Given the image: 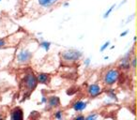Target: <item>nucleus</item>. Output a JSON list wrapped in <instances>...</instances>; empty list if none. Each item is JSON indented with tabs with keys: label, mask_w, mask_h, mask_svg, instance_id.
Here are the masks:
<instances>
[{
	"label": "nucleus",
	"mask_w": 137,
	"mask_h": 120,
	"mask_svg": "<svg viewBox=\"0 0 137 120\" xmlns=\"http://www.w3.org/2000/svg\"><path fill=\"white\" fill-rule=\"evenodd\" d=\"M61 58L63 61L68 63H73V62H77L80 58L83 56V53L80 52L79 50H74V49H71V50H67L65 52L61 53Z\"/></svg>",
	"instance_id": "nucleus-1"
},
{
	"label": "nucleus",
	"mask_w": 137,
	"mask_h": 120,
	"mask_svg": "<svg viewBox=\"0 0 137 120\" xmlns=\"http://www.w3.org/2000/svg\"><path fill=\"white\" fill-rule=\"evenodd\" d=\"M119 78V71L116 68H110L104 73L103 83L106 85H113L118 82Z\"/></svg>",
	"instance_id": "nucleus-2"
},
{
	"label": "nucleus",
	"mask_w": 137,
	"mask_h": 120,
	"mask_svg": "<svg viewBox=\"0 0 137 120\" xmlns=\"http://www.w3.org/2000/svg\"><path fill=\"white\" fill-rule=\"evenodd\" d=\"M24 85H25V87L27 88L29 92H32L38 85V80H37V76L33 73V71H30L26 73V75L24 78Z\"/></svg>",
	"instance_id": "nucleus-3"
},
{
	"label": "nucleus",
	"mask_w": 137,
	"mask_h": 120,
	"mask_svg": "<svg viewBox=\"0 0 137 120\" xmlns=\"http://www.w3.org/2000/svg\"><path fill=\"white\" fill-rule=\"evenodd\" d=\"M33 53L28 49H22L21 51L17 53L16 55V61L19 64H26L30 61L32 58Z\"/></svg>",
	"instance_id": "nucleus-4"
},
{
	"label": "nucleus",
	"mask_w": 137,
	"mask_h": 120,
	"mask_svg": "<svg viewBox=\"0 0 137 120\" xmlns=\"http://www.w3.org/2000/svg\"><path fill=\"white\" fill-rule=\"evenodd\" d=\"M102 92V89L101 85L98 84H92L89 85L87 87V94L90 98H96L99 95H101Z\"/></svg>",
	"instance_id": "nucleus-5"
},
{
	"label": "nucleus",
	"mask_w": 137,
	"mask_h": 120,
	"mask_svg": "<svg viewBox=\"0 0 137 120\" xmlns=\"http://www.w3.org/2000/svg\"><path fill=\"white\" fill-rule=\"evenodd\" d=\"M11 118L12 120H22L24 118V112L20 107H16L12 110L11 114Z\"/></svg>",
	"instance_id": "nucleus-6"
},
{
	"label": "nucleus",
	"mask_w": 137,
	"mask_h": 120,
	"mask_svg": "<svg viewBox=\"0 0 137 120\" xmlns=\"http://www.w3.org/2000/svg\"><path fill=\"white\" fill-rule=\"evenodd\" d=\"M71 107H72V109L75 112H82V111H84L87 107V102L83 101H76L75 102L72 103Z\"/></svg>",
	"instance_id": "nucleus-7"
},
{
	"label": "nucleus",
	"mask_w": 137,
	"mask_h": 120,
	"mask_svg": "<svg viewBox=\"0 0 137 120\" xmlns=\"http://www.w3.org/2000/svg\"><path fill=\"white\" fill-rule=\"evenodd\" d=\"M60 106V98L57 96H52L48 98V110L52 108H57Z\"/></svg>",
	"instance_id": "nucleus-8"
},
{
	"label": "nucleus",
	"mask_w": 137,
	"mask_h": 120,
	"mask_svg": "<svg viewBox=\"0 0 137 120\" xmlns=\"http://www.w3.org/2000/svg\"><path fill=\"white\" fill-rule=\"evenodd\" d=\"M37 80H38V84L48 85L51 81V76L48 73H38L37 75Z\"/></svg>",
	"instance_id": "nucleus-9"
},
{
	"label": "nucleus",
	"mask_w": 137,
	"mask_h": 120,
	"mask_svg": "<svg viewBox=\"0 0 137 120\" xmlns=\"http://www.w3.org/2000/svg\"><path fill=\"white\" fill-rule=\"evenodd\" d=\"M59 0H38V4L43 8H49L54 4L57 3Z\"/></svg>",
	"instance_id": "nucleus-10"
},
{
	"label": "nucleus",
	"mask_w": 137,
	"mask_h": 120,
	"mask_svg": "<svg viewBox=\"0 0 137 120\" xmlns=\"http://www.w3.org/2000/svg\"><path fill=\"white\" fill-rule=\"evenodd\" d=\"M40 47L43 48V49L45 50V52H49L50 47H51V42L47 41H41V42H40Z\"/></svg>",
	"instance_id": "nucleus-11"
},
{
	"label": "nucleus",
	"mask_w": 137,
	"mask_h": 120,
	"mask_svg": "<svg viewBox=\"0 0 137 120\" xmlns=\"http://www.w3.org/2000/svg\"><path fill=\"white\" fill-rule=\"evenodd\" d=\"M105 93H106L107 95L109 96L111 98H114V99H116V96H115V90L114 89H108L105 91Z\"/></svg>",
	"instance_id": "nucleus-12"
},
{
	"label": "nucleus",
	"mask_w": 137,
	"mask_h": 120,
	"mask_svg": "<svg viewBox=\"0 0 137 120\" xmlns=\"http://www.w3.org/2000/svg\"><path fill=\"white\" fill-rule=\"evenodd\" d=\"M115 8V4H114V5L111 6V7H110V8H109V9H108V11H106V12H105V13L103 14V19H106V18H107V17H108V16H109L110 13L112 12L113 9H114V8Z\"/></svg>",
	"instance_id": "nucleus-13"
},
{
	"label": "nucleus",
	"mask_w": 137,
	"mask_h": 120,
	"mask_svg": "<svg viewBox=\"0 0 137 120\" xmlns=\"http://www.w3.org/2000/svg\"><path fill=\"white\" fill-rule=\"evenodd\" d=\"M55 118H56V119H62L63 118V112L62 111H57L55 114Z\"/></svg>",
	"instance_id": "nucleus-14"
},
{
	"label": "nucleus",
	"mask_w": 137,
	"mask_h": 120,
	"mask_svg": "<svg viewBox=\"0 0 137 120\" xmlns=\"http://www.w3.org/2000/svg\"><path fill=\"white\" fill-rule=\"evenodd\" d=\"M98 118V115H95V114H91V115H87L86 117H85V119H86V120H95V119H97Z\"/></svg>",
	"instance_id": "nucleus-15"
},
{
	"label": "nucleus",
	"mask_w": 137,
	"mask_h": 120,
	"mask_svg": "<svg viewBox=\"0 0 137 120\" xmlns=\"http://www.w3.org/2000/svg\"><path fill=\"white\" fill-rule=\"evenodd\" d=\"M109 45H110V41H107L106 42H105V43H104L103 45H102V46L101 47V52H104V50L107 49Z\"/></svg>",
	"instance_id": "nucleus-16"
},
{
	"label": "nucleus",
	"mask_w": 137,
	"mask_h": 120,
	"mask_svg": "<svg viewBox=\"0 0 137 120\" xmlns=\"http://www.w3.org/2000/svg\"><path fill=\"white\" fill-rule=\"evenodd\" d=\"M7 45V41L5 38H0V48H3Z\"/></svg>",
	"instance_id": "nucleus-17"
},
{
	"label": "nucleus",
	"mask_w": 137,
	"mask_h": 120,
	"mask_svg": "<svg viewBox=\"0 0 137 120\" xmlns=\"http://www.w3.org/2000/svg\"><path fill=\"white\" fill-rule=\"evenodd\" d=\"M130 62H131V61H130ZM131 64H132V68H133V69H134L135 68V66H136V58L135 57H133L132 59V62H131Z\"/></svg>",
	"instance_id": "nucleus-18"
},
{
	"label": "nucleus",
	"mask_w": 137,
	"mask_h": 120,
	"mask_svg": "<svg viewBox=\"0 0 137 120\" xmlns=\"http://www.w3.org/2000/svg\"><path fill=\"white\" fill-rule=\"evenodd\" d=\"M90 62H91L90 58H86V59L84 60V64H85V66H89L90 65Z\"/></svg>",
	"instance_id": "nucleus-19"
},
{
	"label": "nucleus",
	"mask_w": 137,
	"mask_h": 120,
	"mask_svg": "<svg viewBox=\"0 0 137 120\" xmlns=\"http://www.w3.org/2000/svg\"><path fill=\"white\" fill-rule=\"evenodd\" d=\"M75 120H85V116L84 115H76L75 117H74Z\"/></svg>",
	"instance_id": "nucleus-20"
},
{
	"label": "nucleus",
	"mask_w": 137,
	"mask_h": 120,
	"mask_svg": "<svg viewBox=\"0 0 137 120\" xmlns=\"http://www.w3.org/2000/svg\"><path fill=\"white\" fill-rule=\"evenodd\" d=\"M41 103H47V98L46 97H42V98H41Z\"/></svg>",
	"instance_id": "nucleus-21"
},
{
	"label": "nucleus",
	"mask_w": 137,
	"mask_h": 120,
	"mask_svg": "<svg viewBox=\"0 0 137 120\" xmlns=\"http://www.w3.org/2000/svg\"><path fill=\"white\" fill-rule=\"evenodd\" d=\"M128 33H129V31H128V30L124 31L123 33H121V34H120V37H125V36H126L127 34H128Z\"/></svg>",
	"instance_id": "nucleus-22"
},
{
	"label": "nucleus",
	"mask_w": 137,
	"mask_h": 120,
	"mask_svg": "<svg viewBox=\"0 0 137 120\" xmlns=\"http://www.w3.org/2000/svg\"><path fill=\"white\" fill-rule=\"evenodd\" d=\"M68 5H70V4H68V2H66V3H64V4H63V7H68Z\"/></svg>",
	"instance_id": "nucleus-23"
},
{
	"label": "nucleus",
	"mask_w": 137,
	"mask_h": 120,
	"mask_svg": "<svg viewBox=\"0 0 137 120\" xmlns=\"http://www.w3.org/2000/svg\"><path fill=\"white\" fill-rule=\"evenodd\" d=\"M0 68H1V64H0Z\"/></svg>",
	"instance_id": "nucleus-24"
},
{
	"label": "nucleus",
	"mask_w": 137,
	"mask_h": 120,
	"mask_svg": "<svg viewBox=\"0 0 137 120\" xmlns=\"http://www.w3.org/2000/svg\"><path fill=\"white\" fill-rule=\"evenodd\" d=\"M0 1H1V0H0Z\"/></svg>",
	"instance_id": "nucleus-25"
}]
</instances>
